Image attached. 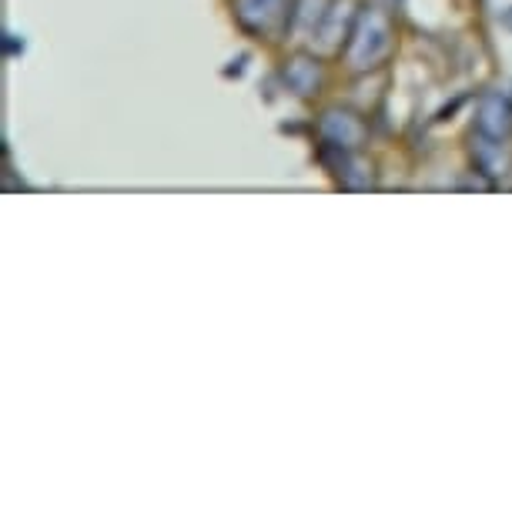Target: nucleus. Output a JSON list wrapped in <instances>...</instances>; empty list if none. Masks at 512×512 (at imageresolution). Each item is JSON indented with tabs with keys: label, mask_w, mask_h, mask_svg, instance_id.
Instances as JSON below:
<instances>
[{
	"label": "nucleus",
	"mask_w": 512,
	"mask_h": 512,
	"mask_svg": "<svg viewBox=\"0 0 512 512\" xmlns=\"http://www.w3.org/2000/svg\"><path fill=\"white\" fill-rule=\"evenodd\" d=\"M392 51V24L389 17L375 7H365L359 14V21L352 27V41H349V64L355 71L379 64L385 54Z\"/></svg>",
	"instance_id": "obj_1"
},
{
	"label": "nucleus",
	"mask_w": 512,
	"mask_h": 512,
	"mask_svg": "<svg viewBox=\"0 0 512 512\" xmlns=\"http://www.w3.org/2000/svg\"><path fill=\"white\" fill-rule=\"evenodd\" d=\"M318 131H322L328 148H335V151H355L365 141L362 118H359V114H352V111H342V108L325 111Z\"/></svg>",
	"instance_id": "obj_2"
},
{
	"label": "nucleus",
	"mask_w": 512,
	"mask_h": 512,
	"mask_svg": "<svg viewBox=\"0 0 512 512\" xmlns=\"http://www.w3.org/2000/svg\"><path fill=\"white\" fill-rule=\"evenodd\" d=\"M479 134H486L492 141H509L512 134V101L502 98V94H489L479 108V121H476Z\"/></svg>",
	"instance_id": "obj_3"
},
{
	"label": "nucleus",
	"mask_w": 512,
	"mask_h": 512,
	"mask_svg": "<svg viewBox=\"0 0 512 512\" xmlns=\"http://www.w3.org/2000/svg\"><path fill=\"white\" fill-rule=\"evenodd\" d=\"M285 84L295 94L308 98V94H315L318 88H322V67H318L315 57L298 54V57H292V61L285 64Z\"/></svg>",
	"instance_id": "obj_4"
},
{
	"label": "nucleus",
	"mask_w": 512,
	"mask_h": 512,
	"mask_svg": "<svg viewBox=\"0 0 512 512\" xmlns=\"http://www.w3.org/2000/svg\"><path fill=\"white\" fill-rule=\"evenodd\" d=\"M282 17V0H238V21L255 34H268Z\"/></svg>",
	"instance_id": "obj_5"
}]
</instances>
